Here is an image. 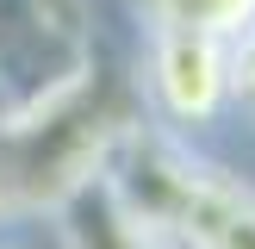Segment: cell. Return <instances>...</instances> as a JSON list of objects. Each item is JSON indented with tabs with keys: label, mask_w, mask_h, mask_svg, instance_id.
Returning <instances> with one entry per match:
<instances>
[{
	"label": "cell",
	"mask_w": 255,
	"mask_h": 249,
	"mask_svg": "<svg viewBox=\"0 0 255 249\" xmlns=\"http://www.w3.org/2000/svg\"><path fill=\"white\" fill-rule=\"evenodd\" d=\"M100 168L162 249H255V181L143 106L106 137Z\"/></svg>",
	"instance_id": "1"
},
{
	"label": "cell",
	"mask_w": 255,
	"mask_h": 249,
	"mask_svg": "<svg viewBox=\"0 0 255 249\" xmlns=\"http://www.w3.org/2000/svg\"><path fill=\"white\" fill-rule=\"evenodd\" d=\"M137 106L181 137H206L231 119V44L206 31H143Z\"/></svg>",
	"instance_id": "2"
},
{
	"label": "cell",
	"mask_w": 255,
	"mask_h": 249,
	"mask_svg": "<svg viewBox=\"0 0 255 249\" xmlns=\"http://www.w3.org/2000/svg\"><path fill=\"white\" fill-rule=\"evenodd\" d=\"M87 56V0H0V106L50 94Z\"/></svg>",
	"instance_id": "3"
},
{
	"label": "cell",
	"mask_w": 255,
	"mask_h": 249,
	"mask_svg": "<svg viewBox=\"0 0 255 249\" xmlns=\"http://www.w3.org/2000/svg\"><path fill=\"white\" fill-rule=\"evenodd\" d=\"M137 31H206V37H237L255 25V0H125Z\"/></svg>",
	"instance_id": "4"
},
{
	"label": "cell",
	"mask_w": 255,
	"mask_h": 249,
	"mask_svg": "<svg viewBox=\"0 0 255 249\" xmlns=\"http://www.w3.org/2000/svg\"><path fill=\"white\" fill-rule=\"evenodd\" d=\"M231 112L255 124V25L231 44Z\"/></svg>",
	"instance_id": "5"
},
{
	"label": "cell",
	"mask_w": 255,
	"mask_h": 249,
	"mask_svg": "<svg viewBox=\"0 0 255 249\" xmlns=\"http://www.w3.org/2000/svg\"><path fill=\"white\" fill-rule=\"evenodd\" d=\"M0 249H37V243H25V231H0Z\"/></svg>",
	"instance_id": "6"
}]
</instances>
